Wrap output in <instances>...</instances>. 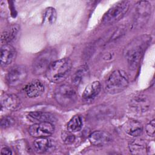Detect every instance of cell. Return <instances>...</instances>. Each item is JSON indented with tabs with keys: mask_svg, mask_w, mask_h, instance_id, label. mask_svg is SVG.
I'll return each instance as SVG.
<instances>
[{
	"mask_svg": "<svg viewBox=\"0 0 155 155\" xmlns=\"http://www.w3.org/2000/svg\"><path fill=\"white\" fill-rule=\"evenodd\" d=\"M151 14V5L147 1H141L136 4L134 18L136 27H143L149 20Z\"/></svg>",
	"mask_w": 155,
	"mask_h": 155,
	"instance_id": "7",
	"label": "cell"
},
{
	"mask_svg": "<svg viewBox=\"0 0 155 155\" xmlns=\"http://www.w3.org/2000/svg\"><path fill=\"white\" fill-rule=\"evenodd\" d=\"M27 76V70L24 65H16L12 67L7 73L6 79L9 86L17 87L25 80Z\"/></svg>",
	"mask_w": 155,
	"mask_h": 155,
	"instance_id": "8",
	"label": "cell"
},
{
	"mask_svg": "<svg viewBox=\"0 0 155 155\" xmlns=\"http://www.w3.org/2000/svg\"><path fill=\"white\" fill-rule=\"evenodd\" d=\"M128 148L131 154L136 155L145 154L147 153L148 151L146 142L139 138H136L131 140L128 143Z\"/></svg>",
	"mask_w": 155,
	"mask_h": 155,
	"instance_id": "17",
	"label": "cell"
},
{
	"mask_svg": "<svg viewBox=\"0 0 155 155\" xmlns=\"http://www.w3.org/2000/svg\"><path fill=\"white\" fill-rule=\"evenodd\" d=\"M88 74V67L85 65L79 67L71 78L72 83L74 86H79L85 81Z\"/></svg>",
	"mask_w": 155,
	"mask_h": 155,
	"instance_id": "22",
	"label": "cell"
},
{
	"mask_svg": "<svg viewBox=\"0 0 155 155\" xmlns=\"http://www.w3.org/2000/svg\"><path fill=\"white\" fill-rule=\"evenodd\" d=\"M130 7L128 1H121L114 4L104 15L102 22L105 24H112L119 21L126 14Z\"/></svg>",
	"mask_w": 155,
	"mask_h": 155,
	"instance_id": "5",
	"label": "cell"
},
{
	"mask_svg": "<svg viewBox=\"0 0 155 155\" xmlns=\"http://www.w3.org/2000/svg\"><path fill=\"white\" fill-rule=\"evenodd\" d=\"M124 131L129 136L137 137L142 134L143 127L140 122L136 120H130L124 125Z\"/></svg>",
	"mask_w": 155,
	"mask_h": 155,
	"instance_id": "19",
	"label": "cell"
},
{
	"mask_svg": "<svg viewBox=\"0 0 155 155\" xmlns=\"http://www.w3.org/2000/svg\"><path fill=\"white\" fill-rule=\"evenodd\" d=\"M88 139L90 143L95 146L106 145L110 143L113 140L111 134L101 130L93 131L89 135Z\"/></svg>",
	"mask_w": 155,
	"mask_h": 155,
	"instance_id": "11",
	"label": "cell"
},
{
	"mask_svg": "<svg viewBox=\"0 0 155 155\" xmlns=\"http://www.w3.org/2000/svg\"><path fill=\"white\" fill-rule=\"evenodd\" d=\"M54 98L62 107H68L76 103L78 99V94L71 85L63 83L56 88Z\"/></svg>",
	"mask_w": 155,
	"mask_h": 155,
	"instance_id": "4",
	"label": "cell"
},
{
	"mask_svg": "<svg viewBox=\"0 0 155 155\" xmlns=\"http://www.w3.org/2000/svg\"><path fill=\"white\" fill-rule=\"evenodd\" d=\"M82 125L81 117L78 115L74 116L67 124V130L72 133L79 131L82 129Z\"/></svg>",
	"mask_w": 155,
	"mask_h": 155,
	"instance_id": "23",
	"label": "cell"
},
{
	"mask_svg": "<svg viewBox=\"0 0 155 155\" xmlns=\"http://www.w3.org/2000/svg\"><path fill=\"white\" fill-rule=\"evenodd\" d=\"M56 58V52L53 49H47L41 53L35 59L33 63V71L36 74L46 73L47 69L54 62Z\"/></svg>",
	"mask_w": 155,
	"mask_h": 155,
	"instance_id": "6",
	"label": "cell"
},
{
	"mask_svg": "<svg viewBox=\"0 0 155 155\" xmlns=\"http://www.w3.org/2000/svg\"><path fill=\"white\" fill-rule=\"evenodd\" d=\"M129 79L126 72L116 70L108 76L105 84V91L110 94L120 93L128 85Z\"/></svg>",
	"mask_w": 155,
	"mask_h": 155,
	"instance_id": "3",
	"label": "cell"
},
{
	"mask_svg": "<svg viewBox=\"0 0 155 155\" xmlns=\"http://www.w3.org/2000/svg\"><path fill=\"white\" fill-rule=\"evenodd\" d=\"M130 107L137 113H144L150 108L151 101L145 94H137L131 99Z\"/></svg>",
	"mask_w": 155,
	"mask_h": 155,
	"instance_id": "10",
	"label": "cell"
},
{
	"mask_svg": "<svg viewBox=\"0 0 155 155\" xmlns=\"http://www.w3.org/2000/svg\"><path fill=\"white\" fill-rule=\"evenodd\" d=\"M21 103L20 98L14 94H4L1 99V107L9 110H16L19 107Z\"/></svg>",
	"mask_w": 155,
	"mask_h": 155,
	"instance_id": "15",
	"label": "cell"
},
{
	"mask_svg": "<svg viewBox=\"0 0 155 155\" xmlns=\"http://www.w3.org/2000/svg\"><path fill=\"white\" fill-rule=\"evenodd\" d=\"M15 123V120L10 116L4 117L1 119V127L2 128H7L13 125Z\"/></svg>",
	"mask_w": 155,
	"mask_h": 155,
	"instance_id": "26",
	"label": "cell"
},
{
	"mask_svg": "<svg viewBox=\"0 0 155 155\" xmlns=\"http://www.w3.org/2000/svg\"><path fill=\"white\" fill-rule=\"evenodd\" d=\"M114 114L113 107L107 105L96 106L90 112V116L97 120H102L111 117Z\"/></svg>",
	"mask_w": 155,
	"mask_h": 155,
	"instance_id": "12",
	"label": "cell"
},
{
	"mask_svg": "<svg viewBox=\"0 0 155 155\" xmlns=\"http://www.w3.org/2000/svg\"><path fill=\"white\" fill-rule=\"evenodd\" d=\"M101 85L99 81H94L88 84L84 89L82 93V98L86 101L94 99L100 93Z\"/></svg>",
	"mask_w": 155,
	"mask_h": 155,
	"instance_id": "20",
	"label": "cell"
},
{
	"mask_svg": "<svg viewBox=\"0 0 155 155\" xmlns=\"http://www.w3.org/2000/svg\"><path fill=\"white\" fill-rule=\"evenodd\" d=\"M57 15L55 9L53 7L47 8L43 15V22L46 24H53L56 19Z\"/></svg>",
	"mask_w": 155,
	"mask_h": 155,
	"instance_id": "24",
	"label": "cell"
},
{
	"mask_svg": "<svg viewBox=\"0 0 155 155\" xmlns=\"http://www.w3.org/2000/svg\"><path fill=\"white\" fill-rule=\"evenodd\" d=\"M61 139L62 142L67 145L73 143L75 140V136L72 132L69 131H65L61 133Z\"/></svg>",
	"mask_w": 155,
	"mask_h": 155,
	"instance_id": "25",
	"label": "cell"
},
{
	"mask_svg": "<svg viewBox=\"0 0 155 155\" xmlns=\"http://www.w3.org/2000/svg\"><path fill=\"white\" fill-rule=\"evenodd\" d=\"M54 131V127L53 123L43 122L35 123L32 125L28 130L30 134L34 137H44L51 136Z\"/></svg>",
	"mask_w": 155,
	"mask_h": 155,
	"instance_id": "9",
	"label": "cell"
},
{
	"mask_svg": "<svg viewBox=\"0 0 155 155\" xmlns=\"http://www.w3.org/2000/svg\"><path fill=\"white\" fill-rule=\"evenodd\" d=\"M35 151L39 154L44 153L54 148L53 141L48 137H39L33 142Z\"/></svg>",
	"mask_w": 155,
	"mask_h": 155,
	"instance_id": "18",
	"label": "cell"
},
{
	"mask_svg": "<svg viewBox=\"0 0 155 155\" xmlns=\"http://www.w3.org/2000/svg\"><path fill=\"white\" fill-rule=\"evenodd\" d=\"M145 131L148 136L153 137L154 136L155 131V120H151L145 127Z\"/></svg>",
	"mask_w": 155,
	"mask_h": 155,
	"instance_id": "27",
	"label": "cell"
},
{
	"mask_svg": "<svg viewBox=\"0 0 155 155\" xmlns=\"http://www.w3.org/2000/svg\"><path fill=\"white\" fill-rule=\"evenodd\" d=\"M1 153L2 154H7V155H10V154H12V151L10 150V148H8V147H3L1 150Z\"/></svg>",
	"mask_w": 155,
	"mask_h": 155,
	"instance_id": "28",
	"label": "cell"
},
{
	"mask_svg": "<svg viewBox=\"0 0 155 155\" xmlns=\"http://www.w3.org/2000/svg\"><path fill=\"white\" fill-rule=\"evenodd\" d=\"M19 30V26L18 24H13L7 27L1 33V42L5 45L8 44L13 41L17 35Z\"/></svg>",
	"mask_w": 155,
	"mask_h": 155,
	"instance_id": "21",
	"label": "cell"
},
{
	"mask_svg": "<svg viewBox=\"0 0 155 155\" xmlns=\"http://www.w3.org/2000/svg\"><path fill=\"white\" fill-rule=\"evenodd\" d=\"M151 39L149 35H142L133 39L127 45L124 50V55L129 69L134 70L137 68L142 54Z\"/></svg>",
	"mask_w": 155,
	"mask_h": 155,
	"instance_id": "1",
	"label": "cell"
},
{
	"mask_svg": "<svg viewBox=\"0 0 155 155\" xmlns=\"http://www.w3.org/2000/svg\"><path fill=\"white\" fill-rule=\"evenodd\" d=\"M45 88L43 83L39 80H34L28 84L25 87L27 96L30 98L37 97L42 95Z\"/></svg>",
	"mask_w": 155,
	"mask_h": 155,
	"instance_id": "14",
	"label": "cell"
},
{
	"mask_svg": "<svg viewBox=\"0 0 155 155\" xmlns=\"http://www.w3.org/2000/svg\"><path fill=\"white\" fill-rule=\"evenodd\" d=\"M16 51L15 48L9 45H3L1 48V65L5 67L10 64L15 59Z\"/></svg>",
	"mask_w": 155,
	"mask_h": 155,
	"instance_id": "13",
	"label": "cell"
},
{
	"mask_svg": "<svg viewBox=\"0 0 155 155\" xmlns=\"http://www.w3.org/2000/svg\"><path fill=\"white\" fill-rule=\"evenodd\" d=\"M27 118L28 120L35 124L43 122H49L53 124L56 120L53 114L44 111L30 112L27 114Z\"/></svg>",
	"mask_w": 155,
	"mask_h": 155,
	"instance_id": "16",
	"label": "cell"
},
{
	"mask_svg": "<svg viewBox=\"0 0 155 155\" xmlns=\"http://www.w3.org/2000/svg\"><path fill=\"white\" fill-rule=\"evenodd\" d=\"M72 62L69 58H63L53 62L46 71L47 79L53 83H59L65 80L70 74Z\"/></svg>",
	"mask_w": 155,
	"mask_h": 155,
	"instance_id": "2",
	"label": "cell"
}]
</instances>
